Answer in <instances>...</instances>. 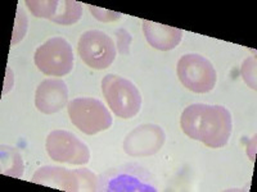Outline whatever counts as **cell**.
<instances>
[{
	"mask_svg": "<svg viewBox=\"0 0 257 192\" xmlns=\"http://www.w3.org/2000/svg\"><path fill=\"white\" fill-rule=\"evenodd\" d=\"M180 126L188 137L211 148H224L233 130L230 112L221 105H189L181 114Z\"/></svg>",
	"mask_w": 257,
	"mask_h": 192,
	"instance_id": "1",
	"label": "cell"
},
{
	"mask_svg": "<svg viewBox=\"0 0 257 192\" xmlns=\"http://www.w3.org/2000/svg\"><path fill=\"white\" fill-rule=\"evenodd\" d=\"M103 96L114 114L130 120L141 110L142 96L134 84L116 74H107L102 80Z\"/></svg>",
	"mask_w": 257,
	"mask_h": 192,
	"instance_id": "2",
	"label": "cell"
},
{
	"mask_svg": "<svg viewBox=\"0 0 257 192\" xmlns=\"http://www.w3.org/2000/svg\"><path fill=\"white\" fill-rule=\"evenodd\" d=\"M68 116L73 126L85 134H96L112 126V116L100 100L77 98L68 104Z\"/></svg>",
	"mask_w": 257,
	"mask_h": 192,
	"instance_id": "3",
	"label": "cell"
},
{
	"mask_svg": "<svg viewBox=\"0 0 257 192\" xmlns=\"http://www.w3.org/2000/svg\"><path fill=\"white\" fill-rule=\"evenodd\" d=\"M178 77L183 86L197 94H205L216 84V70L212 63L199 54H187L178 62Z\"/></svg>",
	"mask_w": 257,
	"mask_h": 192,
	"instance_id": "4",
	"label": "cell"
},
{
	"mask_svg": "<svg viewBox=\"0 0 257 192\" xmlns=\"http://www.w3.org/2000/svg\"><path fill=\"white\" fill-rule=\"evenodd\" d=\"M35 66L47 76H66L73 67V52L63 38H52L36 50Z\"/></svg>",
	"mask_w": 257,
	"mask_h": 192,
	"instance_id": "5",
	"label": "cell"
},
{
	"mask_svg": "<svg viewBox=\"0 0 257 192\" xmlns=\"http://www.w3.org/2000/svg\"><path fill=\"white\" fill-rule=\"evenodd\" d=\"M47 152L54 162L84 166L90 160V150L73 134L63 130L52 131L45 142Z\"/></svg>",
	"mask_w": 257,
	"mask_h": 192,
	"instance_id": "6",
	"label": "cell"
},
{
	"mask_svg": "<svg viewBox=\"0 0 257 192\" xmlns=\"http://www.w3.org/2000/svg\"><path fill=\"white\" fill-rule=\"evenodd\" d=\"M79 54L93 70H105L116 58V46L108 35L98 30L84 32L79 40Z\"/></svg>",
	"mask_w": 257,
	"mask_h": 192,
	"instance_id": "7",
	"label": "cell"
},
{
	"mask_svg": "<svg viewBox=\"0 0 257 192\" xmlns=\"http://www.w3.org/2000/svg\"><path fill=\"white\" fill-rule=\"evenodd\" d=\"M31 182L64 191H80L95 188V176L88 170H67L61 166H43L34 174Z\"/></svg>",
	"mask_w": 257,
	"mask_h": 192,
	"instance_id": "8",
	"label": "cell"
},
{
	"mask_svg": "<svg viewBox=\"0 0 257 192\" xmlns=\"http://www.w3.org/2000/svg\"><path fill=\"white\" fill-rule=\"evenodd\" d=\"M165 142V134L158 126L143 124L127 134L123 150L132 156H148L157 152Z\"/></svg>",
	"mask_w": 257,
	"mask_h": 192,
	"instance_id": "9",
	"label": "cell"
},
{
	"mask_svg": "<svg viewBox=\"0 0 257 192\" xmlns=\"http://www.w3.org/2000/svg\"><path fill=\"white\" fill-rule=\"evenodd\" d=\"M68 88L64 81L49 78L41 82L36 88L35 105L44 114H54L66 106Z\"/></svg>",
	"mask_w": 257,
	"mask_h": 192,
	"instance_id": "10",
	"label": "cell"
},
{
	"mask_svg": "<svg viewBox=\"0 0 257 192\" xmlns=\"http://www.w3.org/2000/svg\"><path fill=\"white\" fill-rule=\"evenodd\" d=\"M142 24H143L144 36L149 45L161 52L175 49L183 38V31L180 28L165 26L147 20H142Z\"/></svg>",
	"mask_w": 257,
	"mask_h": 192,
	"instance_id": "11",
	"label": "cell"
},
{
	"mask_svg": "<svg viewBox=\"0 0 257 192\" xmlns=\"http://www.w3.org/2000/svg\"><path fill=\"white\" fill-rule=\"evenodd\" d=\"M81 3L75 2V0H64V2H59V6L58 9H57L56 14H54V17L50 20L57 24L68 26V24H76L77 20L81 18Z\"/></svg>",
	"mask_w": 257,
	"mask_h": 192,
	"instance_id": "12",
	"label": "cell"
},
{
	"mask_svg": "<svg viewBox=\"0 0 257 192\" xmlns=\"http://www.w3.org/2000/svg\"><path fill=\"white\" fill-rule=\"evenodd\" d=\"M24 172V163L17 150L4 146L2 148V173L12 177H21Z\"/></svg>",
	"mask_w": 257,
	"mask_h": 192,
	"instance_id": "13",
	"label": "cell"
},
{
	"mask_svg": "<svg viewBox=\"0 0 257 192\" xmlns=\"http://www.w3.org/2000/svg\"><path fill=\"white\" fill-rule=\"evenodd\" d=\"M26 6L35 17L52 20L58 9L59 2L57 0H27Z\"/></svg>",
	"mask_w": 257,
	"mask_h": 192,
	"instance_id": "14",
	"label": "cell"
},
{
	"mask_svg": "<svg viewBox=\"0 0 257 192\" xmlns=\"http://www.w3.org/2000/svg\"><path fill=\"white\" fill-rule=\"evenodd\" d=\"M242 76L249 88L256 90V56H249L242 66Z\"/></svg>",
	"mask_w": 257,
	"mask_h": 192,
	"instance_id": "15",
	"label": "cell"
},
{
	"mask_svg": "<svg viewBox=\"0 0 257 192\" xmlns=\"http://www.w3.org/2000/svg\"><path fill=\"white\" fill-rule=\"evenodd\" d=\"M27 31V17L22 13V9L18 8V14L16 17V26L15 32H13V38H12V45L17 44L21 38H24L25 34Z\"/></svg>",
	"mask_w": 257,
	"mask_h": 192,
	"instance_id": "16",
	"label": "cell"
},
{
	"mask_svg": "<svg viewBox=\"0 0 257 192\" xmlns=\"http://www.w3.org/2000/svg\"><path fill=\"white\" fill-rule=\"evenodd\" d=\"M116 38H117V48H118V52L122 56H126L130 52V44H132V35L130 32L126 31L125 28H120L118 31H116Z\"/></svg>",
	"mask_w": 257,
	"mask_h": 192,
	"instance_id": "17",
	"label": "cell"
},
{
	"mask_svg": "<svg viewBox=\"0 0 257 192\" xmlns=\"http://www.w3.org/2000/svg\"><path fill=\"white\" fill-rule=\"evenodd\" d=\"M89 9H90V12L91 14L94 16V18L103 20V22H111V20H118V18L121 17L120 13L111 12V10H107V9L96 8V6H89Z\"/></svg>",
	"mask_w": 257,
	"mask_h": 192,
	"instance_id": "18",
	"label": "cell"
}]
</instances>
